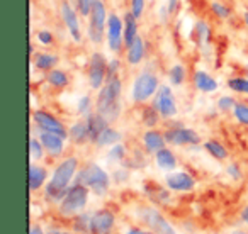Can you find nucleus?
Wrapping results in <instances>:
<instances>
[{
	"label": "nucleus",
	"mask_w": 248,
	"mask_h": 234,
	"mask_svg": "<svg viewBox=\"0 0 248 234\" xmlns=\"http://www.w3.org/2000/svg\"><path fill=\"white\" fill-rule=\"evenodd\" d=\"M90 189L82 183L73 182V185L68 189L66 195L58 204V214L65 219H73L77 214L83 212L90 199Z\"/></svg>",
	"instance_id": "39448f33"
},
{
	"label": "nucleus",
	"mask_w": 248,
	"mask_h": 234,
	"mask_svg": "<svg viewBox=\"0 0 248 234\" xmlns=\"http://www.w3.org/2000/svg\"><path fill=\"white\" fill-rule=\"evenodd\" d=\"M192 41L196 43L199 48H207V46H211V43H213V31H211V26L207 24L204 19H199V21L194 24Z\"/></svg>",
	"instance_id": "b1692460"
},
{
	"label": "nucleus",
	"mask_w": 248,
	"mask_h": 234,
	"mask_svg": "<svg viewBox=\"0 0 248 234\" xmlns=\"http://www.w3.org/2000/svg\"><path fill=\"white\" fill-rule=\"evenodd\" d=\"M77 183H82V185L89 187L90 192L97 197H104L110 189V183H112V176L99 165V163H85L82 168L78 170L75 176Z\"/></svg>",
	"instance_id": "7ed1b4c3"
},
{
	"label": "nucleus",
	"mask_w": 248,
	"mask_h": 234,
	"mask_svg": "<svg viewBox=\"0 0 248 234\" xmlns=\"http://www.w3.org/2000/svg\"><path fill=\"white\" fill-rule=\"evenodd\" d=\"M153 158H155L156 168L162 170V172H165V173L173 172V170H177V166H179V160H177L175 153H173L170 148H167V146L163 149H160L158 153H155Z\"/></svg>",
	"instance_id": "5701e85b"
},
{
	"label": "nucleus",
	"mask_w": 248,
	"mask_h": 234,
	"mask_svg": "<svg viewBox=\"0 0 248 234\" xmlns=\"http://www.w3.org/2000/svg\"><path fill=\"white\" fill-rule=\"evenodd\" d=\"M68 139L77 146H83L87 143H90V134H89V126H87L85 117L78 119V121L72 122L68 128Z\"/></svg>",
	"instance_id": "4be33fe9"
},
{
	"label": "nucleus",
	"mask_w": 248,
	"mask_h": 234,
	"mask_svg": "<svg viewBox=\"0 0 248 234\" xmlns=\"http://www.w3.org/2000/svg\"><path fill=\"white\" fill-rule=\"evenodd\" d=\"M89 24H87V38L93 46L106 44V29L107 19H109V9L104 0H93L92 11L89 14Z\"/></svg>",
	"instance_id": "423d86ee"
},
{
	"label": "nucleus",
	"mask_w": 248,
	"mask_h": 234,
	"mask_svg": "<svg viewBox=\"0 0 248 234\" xmlns=\"http://www.w3.org/2000/svg\"><path fill=\"white\" fill-rule=\"evenodd\" d=\"M29 156H31V161H41L46 156V149L38 136H31L29 139Z\"/></svg>",
	"instance_id": "e433bc0d"
},
{
	"label": "nucleus",
	"mask_w": 248,
	"mask_h": 234,
	"mask_svg": "<svg viewBox=\"0 0 248 234\" xmlns=\"http://www.w3.org/2000/svg\"><path fill=\"white\" fill-rule=\"evenodd\" d=\"M114 2H116V0H114Z\"/></svg>",
	"instance_id": "bf43d9fd"
},
{
	"label": "nucleus",
	"mask_w": 248,
	"mask_h": 234,
	"mask_svg": "<svg viewBox=\"0 0 248 234\" xmlns=\"http://www.w3.org/2000/svg\"><path fill=\"white\" fill-rule=\"evenodd\" d=\"M162 121V116L158 114V110L155 109L153 105H143L141 109V122L146 129H155L156 126L160 124Z\"/></svg>",
	"instance_id": "2f4dec72"
},
{
	"label": "nucleus",
	"mask_w": 248,
	"mask_h": 234,
	"mask_svg": "<svg viewBox=\"0 0 248 234\" xmlns=\"http://www.w3.org/2000/svg\"><path fill=\"white\" fill-rule=\"evenodd\" d=\"M231 114H233L234 121L238 124L248 128V102H236V105H234Z\"/></svg>",
	"instance_id": "58836bf2"
},
{
	"label": "nucleus",
	"mask_w": 248,
	"mask_h": 234,
	"mask_svg": "<svg viewBox=\"0 0 248 234\" xmlns=\"http://www.w3.org/2000/svg\"><path fill=\"white\" fill-rule=\"evenodd\" d=\"M145 192L148 193V197L153 200V202H156V204H169L170 200H172V195H170V192L172 190H169L165 187H160V185H156V183H153V182H148L145 185Z\"/></svg>",
	"instance_id": "c85d7f7f"
},
{
	"label": "nucleus",
	"mask_w": 248,
	"mask_h": 234,
	"mask_svg": "<svg viewBox=\"0 0 248 234\" xmlns=\"http://www.w3.org/2000/svg\"><path fill=\"white\" fill-rule=\"evenodd\" d=\"M167 139V145L170 146H190V148H196V146L202 145V139H201L199 132L192 128H186L182 122H172L169 124V128L163 131Z\"/></svg>",
	"instance_id": "0eeeda50"
},
{
	"label": "nucleus",
	"mask_w": 248,
	"mask_h": 234,
	"mask_svg": "<svg viewBox=\"0 0 248 234\" xmlns=\"http://www.w3.org/2000/svg\"><path fill=\"white\" fill-rule=\"evenodd\" d=\"M60 17H62V22L65 26L68 36L73 39V43L80 44L83 41V31H82V24H80V12L78 9L75 7L72 0H62L60 2Z\"/></svg>",
	"instance_id": "1a4fd4ad"
},
{
	"label": "nucleus",
	"mask_w": 248,
	"mask_h": 234,
	"mask_svg": "<svg viewBox=\"0 0 248 234\" xmlns=\"http://www.w3.org/2000/svg\"><path fill=\"white\" fill-rule=\"evenodd\" d=\"M45 82L48 83L51 88H55V90H65L66 87H70V82H72V78H70V75L65 72V70L55 68V70H51V72L46 73V75H45Z\"/></svg>",
	"instance_id": "cd10ccee"
},
{
	"label": "nucleus",
	"mask_w": 248,
	"mask_h": 234,
	"mask_svg": "<svg viewBox=\"0 0 248 234\" xmlns=\"http://www.w3.org/2000/svg\"><path fill=\"white\" fill-rule=\"evenodd\" d=\"M126 234H155L153 231H146V229H141V227H136V226H131L126 229Z\"/></svg>",
	"instance_id": "3c124183"
},
{
	"label": "nucleus",
	"mask_w": 248,
	"mask_h": 234,
	"mask_svg": "<svg viewBox=\"0 0 248 234\" xmlns=\"http://www.w3.org/2000/svg\"><path fill=\"white\" fill-rule=\"evenodd\" d=\"M226 173H228V176H230L231 180H234V182H240L241 176H243V173H241V168H240V165H238V163H228Z\"/></svg>",
	"instance_id": "de8ad7c7"
},
{
	"label": "nucleus",
	"mask_w": 248,
	"mask_h": 234,
	"mask_svg": "<svg viewBox=\"0 0 248 234\" xmlns=\"http://www.w3.org/2000/svg\"><path fill=\"white\" fill-rule=\"evenodd\" d=\"M192 85L201 93H214L219 88V82L206 70H196L192 73Z\"/></svg>",
	"instance_id": "6ab92c4d"
},
{
	"label": "nucleus",
	"mask_w": 248,
	"mask_h": 234,
	"mask_svg": "<svg viewBox=\"0 0 248 234\" xmlns=\"http://www.w3.org/2000/svg\"><path fill=\"white\" fill-rule=\"evenodd\" d=\"M165 4H167V7H169V11H170V14H172V15H175L177 12H179L180 0H167Z\"/></svg>",
	"instance_id": "8fccbe9b"
},
{
	"label": "nucleus",
	"mask_w": 248,
	"mask_h": 234,
	"mask_svg": "<svg viewBox=\"0 0 248 234\" xmlns=\"http://www.w3.org/2000/svg\"><path fill=\"white\" fill-rule=\"evenodd\" d=\"M241 220L248 226V205H245L243 209H241Z\"/></svg>",
	"instance_id": "603ef678"
},
{
	"label": "nucleus",
	"mask_w": 248,
	"mask_h": 234,
	"mask_svg": "<svg viewBox=\"0 0 248 234\" xmlns=\"http://www.w3.org/2000/svg\"><path fill=\"white\" fill-rule=\"evenodd\" d=\"M110 176H112L114 183H117V185H123V183L129 182V178H131V170L126 168L124 165H121V166H117L112 173H110Z\"/></svg>",
	"instance_id": "79ce46f5"
},
{
	"label": "nucleus",
	"mask_w": 248,
	"mask_h": 234,
	"mask_svg": "<svg viewBox=\"0 0 248 234\" xmlns=\"http://www.w3.org/2000/svg\"><path fill=\"white\" fill-rule=\"evenodd\" d=\"M167 78L172 87H182L187 82V68L182 63H173L167 72Z\"/></svg>",
	"instance_id": "7c9ffc66"
},
{
	"label": "nucleus",
	"mask_w": 248,
	"mask_h": 234,
	"mask_svg": "<svg viewBox=\"0 0 248 234\" xmlns=\"http://www.w3.org/2000/svg\"><path fill=\"white\" fill-rule=\"evenodd\" d=\"M90 220H92V212H87V210H83V212L77 214L75 217H73V231L78 234H90Z\"/></svg>",
	"instance_id": "72a5a7b5"
},
{
	"label": "nucleus",
	"mask_w": 248,
	"mask_h": 234,
	"mask_svg": "<svg viewBox=\"0 0 248 234\" xmlns=\"http://www.w3.org/2000/svg\"><path fill=\"white\" fill-rule=\"evenodd\" d=\"M241 17H243V22H245V26H247V29H248V11H245L243 14H241Z\"/></svg>",
	"instance_id": "6e6d98bb"
},
{
	"label": "nucleus",
	"mask_w": 248,
	"mask_h": 234,
	"mask_svg": "<svg viewBox=\"0 0 248 234\" xmlns=\"http://www.w3.org/2000/svg\"><path fill=\"white\" fill-rule=\"evenodd\" d=\"M85 121H87V126H89L90 143H92V145L95 143V139L99 138L100 132H102L107 126H110V122L107 121L102 114L97 112V110H93L92 114H89V116L85 117Z\"/></svg>",
	"instance_id": "393cba45"
},
{
	"label": "nucleus",
	"mask_w": 248,
	"mask_h": 234,
	"mask_svg": "<svg viewBox=\"0 0 248 234\" xmlns=\"http://www.w3.org/2000/svg\"><path fill=\"white\" fill-rule=\"evenodd\" d=\"M107 56L102 51H93L87 63V82L90 90H100L107 80Z\"/></svg>",
	"instance_id": "9d476101"
},
{
	"label": "nucleus",
	"mask_w": 248,
	"mask_h": 234,
	"mask_svg": "<svg viewBox=\"0 0 248 234\" xmlns=\"http://www.w3.org/2000/svg\"><path fill=\"white\" fill-rule=\"evenodd\" d=\"M143 149H145L148 155H155L160 149H163L167 146L165 134L158 129H146L141 136Z\"/></svg>",
	"instance_id": "aec40b11"
},
{
	"label": "nucleus",
	"mask_w": 248,
	"mask_h": 234,
	"mask_svg": "<svg viewBox=\"0 0 248 234\" xmlns=\"http://www.w3.org/2000/svg\"><path fill=\"white\" fill-rule=\"evenodd\" d=\"M73 4H75V7L78 9L82 17H89L90 11H92L93 0H73Z\"/></svg>",
	"instance_id": "49530a36"
},
{
	"label": "nucleus",
	"mask_w": 248,
	"mask_h": 234,
	"mask_svg": "<svg viewBox=\"0 0 248 234\" xmlns=\"http://www.w3.org/2000/svg\"><path fill=\"white\" fill-rule=\"evenodd\" d=\"M80 170V161L77 156H65L58 165L55 166L48 183L45 185V199L51 204L58 205L66 195L68 189L75 182V176Z\"/></svg>",
	"instance_id": "f257e3e1"
},
{
	"label": "nucleus",
	"mask_w": 248,
	"mask_h": 234,
	"mask_svg": "<svg viewBox=\"0 0 248 234\" xmlns=\"http://www.w3.org/2000/svg\"><path fill=\"white\" fill-rule=\"evenodd\" d=\"M121 141H123V132L114 128V126H107L99 134V138L95 139L93 145H95L97 148H110V146L117 145V143H121Z\"/></svg>",
	"instance_id": "bb28decb"
},
{
	"label": "nucleus",
	"mask_w": 248,
	"mask_h": 234,
	"mask_svg": "<svg viewBox=\"0 0 248 234\" xmlns=\"http://www.w3.org/2000/svg\"><path fill=\"white\" fill-rule=\"evenodd\" d=\"M124 46H129L140 36V19H136L131 12H124Z\"/></svg>",
	"instance_id": "a878e982"
},
{
	"label": "nucleus",
	"mask_w": 248,
	"mask_h": 234,
	"mask_svg": "<svg viewBox=\"0 0 248 234\" xmlns=\"http://www.w3.org/2000/svg\"><path fill=\"white\" fill-rule=\"evenodd\" d=\"M146 9V0H129V12L136 19H141Z\"/></svg>",
	"instance_id": "a18cd8bd"
},
{
	"label": "nucleus",
	"mask_w": 248,
	"mask_h": 234,
	"mask_svg": "<svg viewBox=\"0 0 248 234\" xmlns=\"http://www.w3.org/2000/svg\"><path fill=\"white\" fill-rule=\"evenodd\" d=\"M247 76H248V72H247Z\"/></svg>",
	"instance_id": "13d9d810"
},
{
	"label": "nucleus",
	"mask_w": 248,
	"mask_h": 234,
	"mask_svg": "<svg viewBox=\"0 0 248 234\" xmlns=\"http://www.w3.org/2000/svg\"><path fill=\"white\" fill-rule=\"evenodd\" d=\"M60 63V55L55 51H38L32 55V68L38 70L41 73H48L51 70L58 68Z\"/></svg>",
	"instance_id": "a211bd4d"
},
{
	"label": "nucleus",
	"mask_w": 248,
	"mask_h": 234,
	"mask_svg": "<svg viewBox=\"0 0 248 234\" xmlns=\"http://www.w3.org/2000/svg\"><path fill=\"white\" fill-rule=\"evenodd\" d=\"M29 234H46V233L43 231L41 226H32L31 229H29Z\"/></svg>",
	"instance_id": "864d4df0"
},
{
	"label": "nucleus",
	"mask_w": 248,
	"mask_h": 234,
	"mask_svg": "<svg viewBox=\"0 0 248 234\" xmlns=\"http://www.w3.org/2000/svg\"><path fill=\"white\" fill-rule=\"evenodd\" d=\"M106 46L112 55H119L124 46V22L123 17L116 12H109L106 29Z\"/></svg>",
	"instance_id": "f8f14e48"
},
{
	"label": "nucleus",
	"mask_w": 248,
	"mask_h": 234,
	"mask_svg": "<svg viewBox=\"0 0 248 234\" xmlns=\"http://www.w3.org/2000/svg\"><path fill=\"white\" fill-rule=\"evenodd\" d=\"M38 138L41 139L43 146L46 149V155L49 158H62L65 155L66 149V138L58 134H53V132H45V131H38Z\"/></svg>",
	"instance_id": "dca6fc26"
},
{
	"label": "nucleus",
	"mask_w": 248,
	"mask_h": 234,
	"mask_svg": "<svg viewBox=\"0 0 248 234\" xmlns=\"http://www.w3.org/2000/svg\"><path fill=\"white\" fill-rule=\"evenodd\" d=\"M121 97H123V78L121 76L107 78L102 88L97 90L95 110L102 114L110 124H114L123 112Z\"/></svg>",
	"instance_id": "f03ea898"
},
{
	"label": "nucleus",
	"mask_w": 248,
	"mask_h": 234,
	"mask_svg": "<svg viewBox=\"0 0 248 234\" xmlns=\"http://www.w3.org/2000/svg\"><path fill=\"white\" fill-rule=\"evenodd\" d=\"M48 234H72V233H68V231H62V229H49Z\"/></svg>",
	"instance_id": "5fc2aeb1"
},
{
	"label": "nucleus",
	"mask_w": 248,
	"mask_h": 234,
	"mask_svg": "<svg viewBox=\"0 0 248 234\" xmlns=\"http://www.w3.org/2000/svg\"><path fill=\"white\" fill-rule=\"evenodd\" d=\"M226 87L234 93L248 97V76H230Z\"/></svg>",
	"instance_id": "c9c22d12"
},
{
	"label": "nucleus",
	"mask_w": 248,
	"mask_h": 234,
	"mask_svg": "<svg viewBox=\"0 0 248 234\" xmlns=\"http://www.w3.org/2000/svg\"><path fill=\"white\" fill-rule=\"evenodd\" d=\"M36 39H38V44L45 46V48H49V46L55 44V34L49 29H39L36 32Z\"/></svg>",
	"instance_id": "c03bdc74"
},
{
	"label": "nucleus",
	"mask_w": 248,
	"mask_h": 234,
	"mask_svg": "<svg viewBox=\"0 0 248 234\" xmlns=\"http://www.w3.org/2000/svg\"><path fill=\"white\" fill-rule=\"evenodd\" d=\"M165 187L175 193H187L196 189V178L182 170H173L165 175Z\"/></svg>",
	"instance_id": "4468645a"
},
{
	"label": "nucleus",
	"mask_w": 248,
	"mask_h": 234,
	"mask_svg": "<svg viewBox=\"0 0 248 234\" xmlns=\"http://www.w3.org/2000/svg\"><path fill=\"white\" fill-rule=\"evenodd\" d=\"M138 217L150 231H153L155 234H177L175 227L169 222L167 217H163V214L158 209L152 205H145L138 210Z\"/></svg>",
	"instance_id": "9b49d317"
},
{
	"label": "nucleus",
	"mask_w": 248,
	"mask_h": 234,
	"mask_svg": "<svg viewBox=\"0 0 248 234\" xmlns=\"http://www.w3.org/2000/svg\"><path fill=\"white\" fill-rule=\"evenodd\" d=\"M202 148L207 151V155H211L214 160H217V161H224V160H228V156H230V151L226 149V146L217 141V139H207V141H204Z\"/></svg>",
	"instance_id": "c756f323"
},
{
	"label": "nucleus",
	"mask_w": 248,
	"mask_h": 234,
	"mask_svg": "<svg viewBox=\"0 0 248 234\" xmlns=\"http://www.w3.org/2000/svg\"><path fill=\"white\" fill-rule=\"evenodd\" d=\"M116 226V216L109 209H99L92 212L90 234H110Z\"/></svg>",
	"instance_id": "2eb2a0df"
},
{
	"label": "nucleus",
	"mask_w": 248,
	"mask_h": 234,
	"mask_svg": "<svg viewBox=\"0 0 248 234\" xmlns=\"http://www.w3.org/2000/svg\"><path fill=\"white\" fill-rule=\"evenodd\" d=\"M32 124L38 128V131L53 132V134L63 136L68 139V128L60 121L55 114L48 112L45 109H36L32 112Z\"/></svg>",
	"instance_id": "ddd939ff"
},
{
	"label": "nucleus",
	"mask_w": 248,
	"mask_h": 234,
	"mask_svg": "<svg viewBox=\"0 0 248 234\" xmlns=\"http://www.w3.org/2000/svg\"><path fill=\"white\" fill-rule=\"evenodd\" d=\"M121 72H123V61H121V58H117V56L109 58V63H107V78L121 76Z\"/></svg>",
	"instance_id": "37998d69"
},
{
	"label": "nucleus",
	"mask_w": 248,
	"mask_h": 234,
	"mask_svg": "<svg viewBox=\"0 0 248 234\" xmlns=\"http://www.w3.org/2000/svg\"><path fill=\"white\" fill-rule=\"evenodd\" d=\"M146 155H148V153H146L145 149H143V151L141 149H135V153H133L131 156L128 155V158L124 160L121 165H124L129 170H141L146 166Z\"/></svg>",
	"instance_id": "473e14b6"
},
{
	"label": "nucleus",
	"mask_w": 248,
	"mask_h": 234,
	"mask_svg": "<svg viewBox=\"0 0 248 234\" xmlns=\"http://www.w3.org/2000/svg\"><path fill=\"white\" fill-rule=\"evenodd\" d=\"M93 105H95V103H93L92 97H90L89 93H85V95L80 97L78 102H77V114L82 117H87L89 114L93 112Z\"/></svg>",
	"instance_id": "ea45409f"
},
{
	"label": "nucleus",
	"mask_w": 248,
	"mask_h": 234,
	"mask_svg": "<svg viewBox=\"0 0 248 234\" xmlns=\"http://www.w3.org/2000/svg\"><path fill=\"white\" fill-rule=\"evenodd\" d=\"M48 180L49 175L46 166L38 165L36 161H31V165H29V190L31 192H38V190L45 189Z\"/></svg>",
	"instance_id": "412c9836"
},
{
	"label": "nucleus",
	"mask_w": 248,
	"mask_h": 234,
	"mask_svg": "<svg viewBox=\"0 0 248 234\" xmlns=\"http://www.w3.org/2000/svg\"><path fill=\"white\" fill-rule=\"evenodd\" d=\"M209 11H211V14L219 19V21H226V19L231 17V9L228 7L224 2H219V0H213V2H211Z\"/></svg>",
	"instance_id": "4c0bfd02"
},
{
	"label": "nucleus",
	"mask_w": 248,
	"mask_h": 234,
	"mask_svg": "<svg viewBox=\"0 0 248 234\" xmlns=\"http://www.w3.org/2000/svg\"><path fill=\"white\" fill-rule=\"evenodd\" d=\"M128 155H129L128 146L121 141V143H117V145H114V146H110V148H109V151H107V161L121 165L124 160L128 158Z\"/></svg>",
	"instance_id": "f704fd0d"
},
{
	"label": "nucleus",
	"mask_w": 248,
	"mask_h": 234,
	"mask_svg": "<svg viewBox=\"0 0 248 234\" xmlns=\"http://www.w3.org/2000/svg\"><path fill=\"white\" fill-rule=\"evenodd\" d=\"M160 78L153 70L145 68L135 76L131 83V100L138 105H145L156 95L160 88Z\"/></svg>",
	"instance_id": "20e7f679"
},
{
	"label": "nucleus",
	"mask_w": 248,
	"mask_h": 234,
	"mask_svg": "<svg viewBox=\"0 0 248 234\" xmlns=\"http://www.w3.org/2000/svg\"><path fill=\"white\" fill-rule=\"evenodd\" d=\"M146 58V41L141 34L135 39L129 46H126L124 59L129 66H140Z\"/></svg>",
	"instance_id": "f3484780"
},
{
	"label": "nucleus",
	"mask_w": 248,
	"mask_h": 234,
	"mask_svg": "<svg viewBox=\"0 0 248 234\" xmlns=\"http://www.w3.org/2000/svg\"><path fill=\"white\" fill-rule=\"evenodd\" d=\"M236 102H238V100L234 99L233 95H221L219 99H217V102H216V107H217V110H219L221 114H230V112H233Z\"/></svg>",
	"instance_id": "a19ab883"
},
{
	"label": "nucleus",
	"mask_w": 248,
	"mask_h": 234,
	"mask_svg": "<svg viewBox=\"0 0 248 234\" xmlns=\"http://www.w3.org/2000/svg\"><path fill=\"white\" fill-rule=\"evenodd\" d=\"M152 105L158 110L163 121H172L173 117H177L179 103H177V97L173 93V87L170 83H162L160 85L158 92L152 100Z\"/></svg>",
	"instance_id": "6e6552de"
},
{
	"label": "nucleus",
	"mask_w": 248,
	"mask_h": 234,
	"mask_svg": "<svg viewBox=\"0 0 248 234\" xmlns=\"http://www.w3.org/2000/svg\"><path fill=\"white\" fill-rule=\"evenodd\" d=\"M170 17H172V14H170L169 7H167V4H162L158 9V19L162 24H167V22L170 21Z\"/></svg>",
	"instance_id": "09e8293b"
},
{
	"label": "nucleus",
	"mask_w": 248,
	"mask_h": 234,
	"mask_svg": "<svg viewBox=\"0 0 248 234\" xmlns=\"http://www.w3.org/2000/svg\"><path fill=\"white\" fill-rule=\"evenodd\" d=\"M231 234H248L245 229H234V231H231Z\"/></svg>",
	"instance_id": "4d7b16f0"
}]
</instances>
